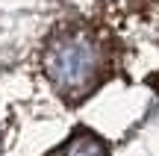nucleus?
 <instances>
[{"label":"nucleus","instance_id":"f03ea898","mask_svg":"<svg viewBox=\"0 0 159 156\" xmlns=\"http://www.w3.org/2000/svg\"><path fill=\"white\" fill-rule=\"evenodd\" d=\"M50 156H109V147L103 145V139H97L89 130H77L71 133V139H65Z\"/></svg>","mask_w":159,"mask_h":156},{"label":"nucleus","instance_id":"f257e3e1","mask_svg":"<svg viewBox=\"0 0 159 156\" xmlns=\"http://www.w3.org/2000/svg\"><path fill=\"white\" fill-rule=\"evenodd\" d=\"M100 65H103V59H100V50H97L94 38H89L83 33L53 38V44L44 53L47 80L68 100H80L83 94L91 91Z\"/></svg>","mask_w":159,"mask_h":156}]
</instances>
